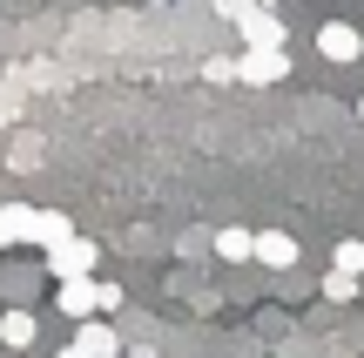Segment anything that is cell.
Masks as SVG:
<instances>
[{"label": "cell", "instance_id": "12", "mask_svg": "<svg viewBox=\"0 0 364 358\" xmlns=\"http://www.w3.org/2000/svg\"><path fill=\"white\" fill-rule=\"evenodd\" d=\"M250 7H257V0H216V14H230V21H243Z\"/></svg>", "mask_w": 364, "mask_h": 358}, {"label": "cell", "instance_id": "6", "mask_svg": "<svg viewBox=\"0 0 364 358\" xmlns=\"http://www.w3.org/2000/svg\"><path fill=\"white\" fill-rule=\"evenodd\" d=\"M75 345L88 352V358H115V352H122V338H115V325H95V318H81Z\"/></svg>", "mask_w": 364, "mask_h": 358}, {"label": "cell", "instance_id": "13", "mask_svg": "<svg viewBox=\"0 0 364 358\" xmlns=\"http://www.w3.org/2000/svg\"><path fill=\"white\" fill-rule=\"evenodd\" d=\"M61 358H88V352H81V345H68V352H61Z\"/></svg>", "mask_w": 364, "mask_h": 358}, {"label": "cell", "instance_id": "11", "mask_svg": "<svg viewBox=\"0 0 364 358\" xmlns=\"http://www.w3.org/2000/svg\"><path fill=\"white\" fill-rule=\"evenodd\" d=\"M338 270H351V278H364V243H338Z\"/></svg>", "mask_w": 364, "mask_h": 358}, {"label": "cell", "instance_id": "9", "mask_svg": "<svg viewBox=\"0 0 364 358\" xmlns=\"http://www.w3.org/2000/svg\"><path fill=\"white\" fill-rule=\"evenodd\" d=\"M0 345H34V318H27V311H7V318H0Z\"/></svg>", "mask_w": 364, "mask_h": 358}, {"label": "cell", "instance_id": "2", "mask_svg": "<svg viewBox=\"0 0 364 358\" xmlns=\"http://www.w3.org/2000/svg\"><path fill=\"white\" fill-rule=\"evenodd\" d=\"M284 75H290V54L284 48H250L243 61H236V81H257V88H263V81H284Z\"/></svg>", "mask_w": 364, "mask_h": 358}, {"label": "cell", "instance_id": "5", "mask_svg": "<svg viewBox=\"0 0 364 358\" xmlns=\"http://www.w3.org/2000/svg\"><path fill=\"white\" fill-rule=\"evenodd\" d=\"M236 27H243V41H250V48H284V21H277L270 7H250Z\"/></svg>", "mask_w": 364, "mask_h": 358}, {"label": "cell", "instance_id": "4", "mask_svg": "<svg viewBox=\"0 0 364 358\" xmlns=\"http://www.w3.org/2000/svg\"><path fill=\"white\" fill-rule=\"evenodd\" d=\"M61 311L68 318H95V311H102V291H95V278H61Z\"/></svg>", "mask_w": 364, "mask_h": 358}, {"label": "cell", "instance_id": "3", "mask_svg": "<svg viewBox=\"0 0 364 358\" xmlns=\"http://www.w3.org/2000/svg\"><path fill=\"white\" fill-rule=\"evenodd\" d=\"M317 54H324V61H358V54H364V41H358V27L324 21V27H317Z\"/></svg>", "mask_w": 364, "mask_h": 358}, {"label": "cell", "instance_id": "1", "mask_svg": "<svg viewBox=\"0 0 364 358\" xmlns=\"http://www.w3.org/2000/svg\"><path fill=\"white\" fill-rule=\"evenodd\" d=\"M95 264H102V251H95L88 237H68V243H48V270H54V278H88Z\"/></svg>", "mask_w": 364, "mask_h": 358}, {"label": "cell", "instance_id": "8", "mask_svg": "<svg viewBox=\"0 0 364 358\" xmlns=\"http://www.w3.org/2000/svg\"><path fill=\"white\" fill-rule=\"evenodd\" d=\"M216 257L243 264V257H257V237H250V230H216Z\"/></svg>", "mask_w": 364, "mask_h": 358}, {"label": "cell", "instance_id": "7", "mask_svg": "<svg viewBox=\"0 0 364 358\" xmlns=\"http://www.w3.org/2000/svg\"><path fill=\"white\" fill-rule=\"evenodd\" d=\"M257 264H270V270H290V264H297V243H290L284 230H263V237H257Z\"/></svg>", "mask_w": 364, "mask_h": 358}, {"label": "cell", "instance_id": "14", "mask_svg": "<svg viewBox=\"0 0 364 358\" xmlns=\"http://www.w3.org/2000/svg\"><path fill=\"white\" fill-rule=\"evenodd\" d=\"M358 122H364V102H358Z\"/></svg>", "mask_w": 364, "mask_h": 358}, {"label": "cell", "instance_id": "10", "mask_svg": "<svg viewBox=\"0 0 364 358\" xmlns=\"http://www.w3.org/2000/svg\"><path fill=\"white\" fill-rule=\"evenodd\" d=\"M324 298H331V305H351V298H358V278H351V270H331V278H324Z\"/></svg>", "mask_w": 364, "mask_h": 358}]
</instances>
